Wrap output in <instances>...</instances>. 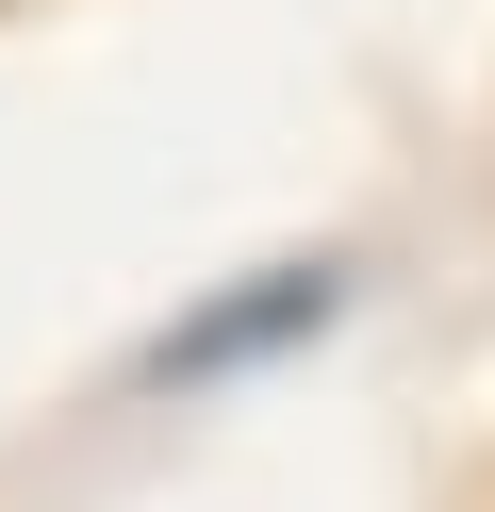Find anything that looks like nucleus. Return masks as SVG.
<instances>
[{"mask_svg":"<svg viewBox=\"0 0 495 512\" xmlns=\"http://www.w3.org/2000/svg\"><path fill=\"white\" fill-rule=\"evenodd\" d=\"M330 298H347L330 265H281V281H248V298H198L182 331L149 347V380H231V364H264V347H297V331H314Z\"/></svg>","mask_w":495,"mask_h":512,"instance_id":"obj_1","label":"nucleus"}]
</instances>
